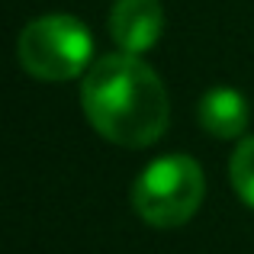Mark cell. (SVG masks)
<instances>
[{
  "label": "cell",
  "mask_w": 254,
  "mask_h": 254,
  "mask_svg": "<svg viewBox=\"0 0 254 254\" xmlns=\"http://www.w3.org/2000/svg\"><path fill=\"white\" fill-rule=\"evenodd\" d=\"M84 116L119 148H148L164 135L171 103L161 77L138 55H106L84 74Z\"/></svg>",
  "instance_id": "obj_1"
},
{
  "label": "cell",
  "mask_w": 254,
  "mask_h": 254,
  "mask_svg": "<svg viewBox=\"0 0 254 254\" xmlns=\"http://www.w3.org/2000/svg\"><path fill=\"white\" fill-rule=\"evenodd\" d=\"M206 196L203 168L190 155H164L132 184V206L151 229H177L196 216Z\"/></svg>",
  "instance_id": "obj_2"
},
{
  "label": "cell",
  "mask_w": 254,
  "mask_h": 254,
  "mask_svg": "<svg viewBox=\"0 0 254 254\" xmlns=\"http://www.w3.org/2000/svg\"><path fill=\"white\" fill-rule=\"evenodd\" d=\"M19 64L36 81H71L87 71L93 55L90 29L77 16L68 13H49L39 16L19 32L16 42Z\"/></svg>",
  "instance_id": "obj_3"
},
{
  "label": "cell",
  "mask_w": 254,
  "mask_h": 254,
  "mask_svg": "<svg viewBox=\"0 0 254 254\" xmlns=\"http://www.w3.org/2000/svg\"><path fill=\"white\" fill-rule=\"evenodd\" d=\"M164 10L158 0H116L110 13V36L126 55H142L161 39Z\"/></svg>",
  "instance_id": "obj_4"
},
{
  "label": "cell",
  "mask_w": 254,
  "mask_h": 254,
  "mask_svg": "<svg viewBox=\"0 0 254 254\" xmlns=\"http://www.w3.org/2000/svg\"><path fill=\"white\" fill-rule=\"evenodd\" d=\"M248 100L232 87H216L199 100V126L216 138H238L248 129Z\"/></svg>",
  "instance_id": "obj_5"
},
{
  "label": "cell",
  "mask_w": 254,
  "mask_h": 254,
  "mask_svg": "<svg viewBox=\"0 0 254 254\" xmlns=\"http://www.w3.org/2000/svg\"><path fill=\"white\" fill-rule=\"evenodd\" d=\"M229 177H232L235 193L242 196V203L254 209V135L245 138L235 148V155L229 161Z\"/></svg>",
  "instance_id": "obj_6"
}]
</instances>
